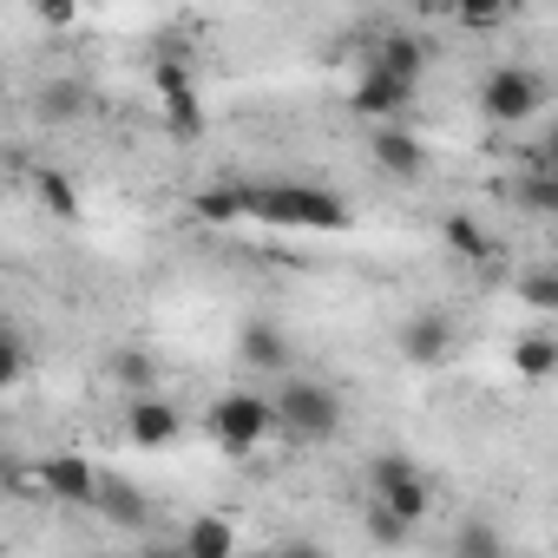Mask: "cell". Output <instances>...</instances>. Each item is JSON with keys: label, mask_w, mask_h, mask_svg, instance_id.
<instances>
[{"label": "cell", "mask_w": 558, "mask_h": 558, "mask_svg": "<svg viewBox=\"0 0 558 558\" xmlns=\"http://www.w3.org/2000/svg\"><path fill=\"white\" fill-rule=\"evenodd\" d=\"M408 106H414V86H401L375 66H362V80L349 86V112L368 125H408Z\"/></svg>", "instance_id": "8"}, {"label": "cell", "mask_w": 558, "mask_h": 558, "mask_svg": "<svg viewBox=\"0 0 558 558\" xmlns=\"http://www.w3.org/2000/svg\"><path fill=\"white\" fill-rule=\"evenodd\" d=\"M0 99H8V80H0Z\"/></svg>", "instance_id": "32"}, {"label": "cell", "mask_w": 558, "mask_h": 558, "mask_svg": "<svg viewBox=\"0 0 558 558\" xmlns=\"http://www.w3.org/2000/svg\"><path fill=\"white\" fill-rule=\"evenodd\" d=\"M40 119L47 125H73V119H86V106H93V93H86V80H53V86H40Z\"/></svg>", "instance_id": "18"}, {"label": "cell", "mask_w": 558, "mask_h": 558, "mask_svg": "<svg viewBox=\"0 0 558 558\" xmlns=\"http://www.w3.org/2000/svg\"><path fill=\"white\" fill-rule=\"evenodd\" d=\"M236 558H269V551H236Z\"/></svg>", "instance_id": "31"}, {"label": "cell", "mask_w": 558, "mask_h": 558, "mask_svg": "<svg viewBox=\"0 0 558 558\" xmlns=\"http://www.w3.org/2000/svg\"><path fill=\"white\" fill-rule=\"evenodd\" d=\"M401 362H414V368H440L447 355H453V316L447 310H414V316H401Z\"/></svg>", "instance_id": "9"}, {"label": "cell", "mask_w": 558, "mask_h": 558, "mask_svg": "<svg viewBox=\"0 0 558 558\" xmlns=\"http://www.w3.org/2000/svg\"><path fill=\"white\" fill-rule=\"evenodd\" d=\"M178 551H184V558H236V551H243V538H236V525H230L223 512H197V519L184 525Z\"/></svg>", "instance_id": "15"}, {"label": "cell", "mask_w": 558, "mask_h": 558, "mask_svg": "<svg viewBox=\"0 0 558 558\" xmlns=\"http://www.w3.org/2000/svg\"><path fill=\"white\" fill-rule=\"evenodd\" d=\"M368 538H375L381 551H395V545H408L414 532H408V525H401V519H395L388 506H375V499H368Z\"/></svg>", "instance_id": "27"}, {"label": "cell", "mask_w": 558, "mask_h": 558, "mask_svg": "<svg viewBox=\"0 0 558 558\" xmlns=\"http://www.w3.org/2000/svg\"><path fill=\"white\" fill-rule=\"evenodd\" d=\"M34 197H40V210H47V217L80 223V191H73V178H66V171H34Z\"/></svg>", "instance_id": "20"}, {"label": "cell", "mask_w": 558, "mask_h": 558, "mask_svg": "<svg viewBox=\"0 0 558 558\" xmlns=\"http://www.w3.org/2000/svg\"><path fill=\"white\" fill-rule=\"evenodd\" d=\"M368 151H375V165H381L388 178H421V171H427V145H421V132H408V125H375Z\"/></svg>", "instance_id": "14"}, {"label": "cell", "mask_w": 558, "mask_h": 558, "mask_svg": "<svg viewBox=\"0 0 558 558\" xmlns=\"http://www.w3.org/2000/svg\"><path fill=\"white\" fill-rule=\"evenodd\" d=\"M93 512H99L106 525H119V532H138V525L151 519V499H145L138 480H125V473H99V499H93Z\"/></svg>", "instance_id": "12"}, {"label": "cell", "mask_w": 558, "mask_h": 558, "mask_svg": "<svg viewBox=\"0 0 558 558\" xmlns=\"http://www.w3.org/2000/svg\"><path fill=\"white\" fill-rule=\"evenodd\" d=\"M243 223H276V230H349V197L329 191V184H310V178H276V184H256L243 178Z\"/></svg>", "instance_id": "1"}, {"label": "cell", "mask_w": 558, "mask_h": 558, "mask_svg": "<svg viewBox=\"0 0 558 558\" xmlns=\"http://www.w3.org/2000/svg\"><path fill=\"white\" fill-rule=\"evenodd\" d=\"M512 204L525 210V217H551L558 210V178H512Z\"/></svg>", "instance_id": "24"}, {"label": "cell", "mask_w": 558, "mask_h": 558, "mask_svg": "<svg viewBox=\"0 0 558 558\" xmlns=\"http://www.w3.org/2000/svg\"><path fill=\"white\" fill-rule=\"evenodd\" d=\"M151 86H158V112H165L171 138H197V132H204V106H197L191 60H184V53H158V66H151Z\"/></svg>", "instance_id": "6"}, {"label": "cell", "mask_w": 558, "mask_h": 558, "mask_svg": "<svg viewBox=\"0 0 558 558\" xmlns=\"http://www.w3.org/2000/svg\"><path fill=\"white\" fill-rule=\"evenodd\" d=\"M519 303H525L532 316H551V310H558V269H551V263H538V269L519 276Z\"/></svg>", "instance_id": "23"}, {"label": "cell", "mask_w": 558, "mask_h": 558, "mask_svg": "<svg viewBox=\"0 0 558 558\" xmlns=\"http://www.w3.org/2000/svg\"><path fill=\"white\" fill-rule=\"evenodd\" d=\"M269 558H329V551H323L316 538H290V545H276Z\"/></svg>", "instance_id": "28"}, {"label": "cell", "mask_w": 558, "mask_h": 558, "mask_svg": "<svg viewBox=\"0 0 558 558\" xmlns=\"http://www.w3.org/2000/svg\"><path fill=\"white\" fill-rule=\"evenodd\" d=\"M512 368H519L525 381H545V375L558 368V342H551L545 329H532V336H519V342H512Z\"/></svg>", "instance_id": "21"}, {"label": "cell", "mask_w": 558, "mask_h": 558, "mask_svg": "<svg viewBox=\"0 0 558 558\" xmlns=\"http://www.w3.org/2000/svg\"><path fill=\"white\" fill-rule=\"evenodd\" d=\"M138 558H184V551H178V538H171V545H165V538H151V545H145Z\"/></svg>", "instance_id": "30"}, {"label": "cell", "mask_w": 558, "mask_h": 558, "mask_svg": "<svg viewBox=\"0 0 558 558\" xmlns=\"http://www.w3.org/2000/svg\"><path fill=\"white\" fill-rule=\"evenodd\" d=\"M368 493H375V506H388L408 532L434 512V486H427V473H421L408 453H395V447L368 460Z\"/></svg>", "instance_id": "4"}, {"label": "cell", "mask_w": 558, "mask_h": 558, "mask_svg": "<svg viewBox=\"0 0 558 558\" xmlns=\"http://www.w3.org/2000/svg\"><path fill=\"white\" fill-rule=\"evenodd\" d=\"M362 66H375V73H388V80H401V86H414V93H421L427 47H421L414 34H381V40H375V53H362Z\"/></svg>", "instance_id": "13"}, {"label": "cell", "mask_w": 558, "mask_h": 558, "mask_svg": "<svg viewBox=\"0 0 558 558\" xmlns=\"http://www.w3.org/2000/svg\"><path fill=\"white\" fill-rule=\"evenodd\" d=\"M0 178H8V171H0Z\"/></svg>", "instance_id": "33"}, {"label": "cell", "mask_w": 558, "mask_h": 558, "mask_svg": "<svg viewBox=\"0 0 558 558\" xmlns=\"http://www.w3.org/2000/svg\"><path fill=\"white\" fill-rule=\"evenodd\" d=\"M440 236H447V250H453L460 263H473V269H486V263L499 256V243L486 236V223H480V217H466V210H453V217L440 223Z\"/></svg>", "instance_id": "17"}, {"label": "cell", "mask_w": 558, "mask_h": 558, "mask_svg": "<svg viewBox=\"0 0 558 558\" xmlns=\"http://www.w3.org/2000/svg\"><path fill=\"white\" fill-rule=\"evenodd\" d=\"M99 473H106V466H93L86 453H40V460H34V486H40L47 499L73 506V512H93Z\"/></svg>", "instance_id": "7"}, {"label": "cell", "mask_w": 558, "mask_h": 558, "mask_svg": "<svg viewBox=\"0 0 558 558\" xmlns=\"http://www.w3.org/2000/svg\"><path fill=\"white\" fill-rule=\"evenodd\" d=\"M269 421H276V434L283 440H296V447H323V440H336L342 434V421H349V401H342V388H329V381H316V375H283V388L269 395Z\"/></svg>", "instance_id": "2"}, {"label": "cell", "mask_w": 558, "mask_h": 558, "mask_svg": "<svg viewBox=\"0 0 558 558\" xmlns=\"http://www.w3.org/2000/svg\"><path fill=\"white\" fill-rule=\"evenodd\" d=\"M460 27H506V8H466Z\"/></svg>", "instance_id": "29"}, {"label": "cell", "mask_w": 558, "mask_h": 558, "mask_svg": "<svg viewBox=\"0 0 558 558\" xmlns=\"http://www.w3.org/2000/svg\"><path fill=\"white\" fill-rule=\"evenodd\" d=\"M178 434H184V414H178L165 395H138V401H125V440H132L138 453H165Z\"/></svg>", "instance_id": "10"}, {"label": "cell", "mask_w": 558, "mask_h": 558, "mask_svg": "<svg viewBox=\"0 0 558 558\" xmlns=\"http://www.w3.org/2000/svg\"><path fill=\"white\" fill-rule=\"evenodd\" d=\"M112 381L138 401V395H158V362L145 355V349H125V355H112Z\"/></svg>", "instance_id": "22"}, {"label": "cell", "mask_w": 558, "mask_h": 558, "mask_svg": "<svg viewBox=\"0 0 558 558\" xmlns=\"http://www.w3.org/2000/svg\"><path fill=\"white\" fill-rule=\"evenodd\" d=\"M27 486H34V460L14 453V447H0V499H14V493H27Z\"/></svg>", "instance_id": "26"}, {"label": "cell", "mask_w": 558, "mask_h": 558, "mask_svg": "<svg viewBox=\"0 0 558 558\" xmlns=\"http://www.w3.org/2000/svg\"><path fill=\"white\" fill-rule=\"evenodd\" d=\"M236 362L256 368V375H290V336L276 323H263V316H250L236 329Z\"/></svg>", "instance_id": "11"}, {"label": "cell", "mask_w": 558, "mask_h": 558, "mask_svg": "<svg viewBox=\"0 0 558 558\" xmlns=\"http://www.w3.org/2000/svg\"><path fill=\"white\" fill-rule=\"evenodd\" d=\"M204 434H210L230 460H250V453L276 434V421H269V395H256V388H230V395H217V401L204 408Z\"/></svg>", "instance_id": "3"}, {"label": "cell", "mask_w": 558, "mask_h": 558, "mask_svg": "<svg viewBox=\"0 0 558 558\" xmlns=\"http://www.w3.org/2000/svg\"><path fill=\"white\" fill-rule=\"evenodd\" d=\"M480 112H486L493 125H525V119L545 112V80H538L532 66H519V60H499V66L480 80Z\"/></svg>", "instance_id": "5"}, {"label": "cell", "mask_w": 558, "mask_h": 558, "mask_svg": "<svg viewBox=\"0 0 558 558\" xmlns=\"http://www.w3.org/2000/svg\"><path fill=\"white\" fill-rule=\"evenodd\" d=\"M447 558H506V532L493 519H466V525H453Z\"/></svg>", "instance_id": "19"}, {"label": "cell", "mask_w": 558, "mask_h": 558, "mask_svg": "<svg viewBox=\"0 0 558 558\" xmlns=\"http://www.w3.org/2000/svg\"><path fill=\"white\" fill-rule=\"evenodd\" d=\"M27 375V336L14 323H0V388H14Z\"/></svg>", "instance_id": "25"}, {"label": "cell", "mask_w": 558, "mask_h": 558, "mask_svg": "<svg viewBox=\"0 0 558 558\" xmlns=\"http://www.w3.org/2000/svg\"><path fill=\"white\" fill-rule=\"evenodd\" d=\"M191 217L223 230V223H243V178H217L204 191H191Z\"/></svg>", "instance_id": "16"}]
</instances>
